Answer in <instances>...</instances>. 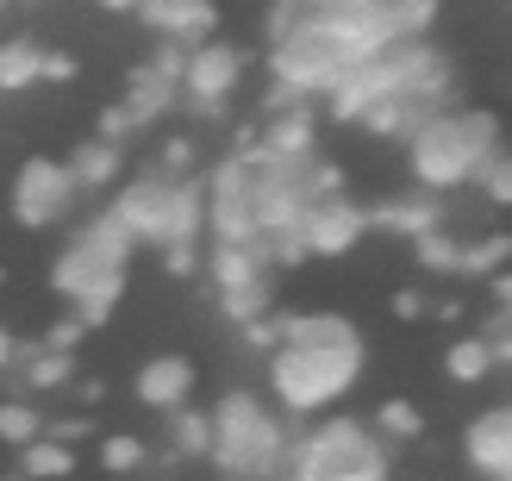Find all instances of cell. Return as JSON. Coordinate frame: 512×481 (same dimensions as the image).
Listing matches in <instances>:
<instances>
[{"label": "cell", "mask_w": 512, "mask_h": 481, "mask_svg": "<svg viewBox=\"0 0 512 481\" xmlns=\"http://www.w3.org/2000/svg\"><path fill=\"white\" fill-rule=\"evenodd\" d=\"M275 325H281V344L263 357L275 407L288 419H325L369 369L363 325H350L338 313H275Z\"/></svg>", "instance_id": "6da1fadb"}, {"label": "cell", "mask_w": 512, "mask_h": 481, "mask_svg": "<svg viewBox=\"0 0 512 481\" xmlns=\"http://www.w3.org/2000/svg\"><path fill=\"white\" fill-rule=\"evenodd\" d=\"M494 150H506V132H500L494 113L444 107L406 138V169H413V188L444 200L456 188H475V175H481V163H488Z\"/></svg>", "instance_id": "7a4b0ae2"}, {"label": "cell", "mask_w": 512, "mask_h": 481, "mask_svg": "<svg viewBox=\"0 0 512 481\" xmlns=\"http://www.w3.org/2000/svg\"><path fill=\"white\" fill-rule=\"evenodd\" d=\"M288 425H281V413L269 407L263 394H250V388H225L213 400V450H207V463L219 475H232V481H269L288 469Z\"/></svg>", "instance_id": "3957f363"}, {"label": "cell", "mask_w": 512, "mask_h": 481, "mask_svg": "<svg viewBox=\"0 0 512 481\" xmlns=\"http://www.w3.org/2000/svg\"><path fill=\"white\" fill-rule=\"evenodd\" d=\"M288 481H394V450L363 419L331 413L288 450Z\"/></svg>", "instance_id": "277c9868"}, {"label": "cell", "mask_w": 512, "mask_h": 481, "mask_svg": "<svg viewBox=\"0 0 512 481\" xmlns=\"http://www.w3.org/2000/svg\"><path fill=\"white\" fill-rule=\"evenodd\" d=\"M369 238V200H356L350 188L344 194H319L300 207V244L306 257H350L363 250Z\"/></svg>", "instance_id": "5b68a950"}, {"label": "cell", "mask_w": 512, "mask_h": 481, "mask_svg": "<svg viewBox=\"0 0 512 481\" xmlns=\"http://www.w3.org/2000/svg\"><path fill=\"white\" fill-rule=\"evenodd\" d=\"M13 219L25 225V232H50L57 219H69L75 207V182H69V169L63 157H25L19 175H13Z\"/></svg>", "instance_id": "8992f818"}, {"label": "cell", "mask_w": 512, "mask_h": 481, "mask_svg": "<svg viewBox=\"0 0 512 481\" xmlns=\"http://www.w3.org/2000/svg\"><path fill=\"white\" fill-rule=\"evenodd\" d=\"M207 188V238L213 244H256V213H250V169L238 157L213 163L200 175Z\"/></svg>", "instance_id": "52a82bcc"}, {"label": "cell", "mask_w": 512, "mask_h": 481, "mask_svg": "<svg viewBox=\"0 0 512 481\" xmlns=\"http://www.w3.org/2000/svg\"><path fill=\"white\" fill-rule=\"evenodd\" d=\"M244 82V50L232 38H207L188 50V69H182V94L194 113H225V100L238 94Z\"/></svg>", "instance_id": "ba28073f"}, {"label": "cell", "mask_w": 512, "mask_h": 481, "mask_svg": "<svg viewBox=\"0 0 512 481\" xmlns=\"http://www.w3.org/2000/svg\"><path fill=\"white\" fill-rule=\"evenodd\" d=\"M169 207H175V182L169 175H157V169H144V175H132V182H119V194H113V219L132 232V244L144 250V244H169Z\"/></svg>", "instance_id": "9c48e42d"}, {"label": "cell", "mask_w": 512, "mask_h": 481, "mask_svg": "<svg viewBox=\"0 0 512 481\" xmlns=\"http://www.w3.org/2000/svg\"><path fill=\"white\" fill-rule=\"evenodd\" d=\"M194 388H200V369H194V357H182V350H157V357L132 375L138 407L144 413H163V419H175L182 407H194Z\"/></svg>", "instance_id": "30bf717a"}, {"label": "cell", "mask_w": 512, "mask_h": 481, "mask_svg": "<svg viewBox=\"0 0 512 481\" xmlns=\"http://www.w3.org/2000/svg\"><path fill=\"white\" fill-rule=\"evenodd\" d=\"M319 150V119L313 107H288L256 132V163L250 169H306Z\"/></svg>", "instance_id": "8fae6325"}, {"label": "cell", "mask_w": 512, "mask_h": 481, "mask_svg": "<svg viewBox=\"0 0 512 481\" xmlns=\"http://www.w3.org/2000/svg\"><path fill=\"white\" fill-rule=\"evenodd\" d=\"M369 232H388V238H425V232H444V200L425 194V188H400V194H381L369 200Z\"/></svg>", "instance_id": "7c38bea8"}, {"label": "cell", "mask_w": 512, "mask_h": 481, "mask_svg": "<svg viewBox=\"0 0 512 481\" xmlns=\"http://www.w3.org/2000/svg\"><path fill=\"white\" fill-rule=\"evenodd\" d=\"M463 457H469L475 475H488V481L512 475V400H500V407H488V413H475V419H469V432H463Z\"/></svg>", "instance_id": "4fadbf2b"}, {"label": "cell", "mask_w": 512, "mask_h": 481, "mask_svg": "<svg viewBox=\"0 0 512 481\" xmlns=\"http://www.w3.org/2000/svg\"><path fill=\"white\" fill-rule=\"evenodd\" d=\"M138 19H144L163 44H182V50L207 44V38H213V25H219L213 0H144V13H138Z\"/></svg>", "instance_id": "5bb4252c"}, {"label": "cell", "mask_w": 512, "mask_h": 481, "mask_svg": "<svg viewBox=\"0 0 512 481\" xmlns=\"http://www.w3.org/2000/svg\"><path fill=\"white\" fill-rule=\"evenodd\" d=\"M200 269H207L213 294H238V288L269 282V257H263V244H207Z\"/></svg>", "instance_id": "9a60e30c"}, {"label": "cell", "mask_w": 512, "mask_h": 481, "mask_svg": "<svg viewBox=\"0 0 512 481\" xmlns=\"http://www.w3.org/2000/svg\"><path fill=\"white\" fill-rule=\"evenodd\" d=\"M50 288H57V294L69 300V307H75L82 294H100V288H125V269H107V263H100L94 250H88V244H69L63 257L50 263Z\"/></svg>", "instance_id": "2e32d148"}, {"label": "cell", "mask_w": 512, "mask_h": 481, "mask_svg": "<svg viewBox=\"0 0 512 481\" xmlns=\"http://www.w3.org/2000/svg\"><path fill=\"white\" fill-rule=\"evenodd\" d=\"M63 169H69V182H75V194H100V188H113L119 182V169H125V150L119 144H100V138H82L63 157Z\"/></svg>", "instance_id": "e0dca14e"}, {"label": "cell", "mask_w": 512, "mask_h": 481, "mask_svg": "<svg viewBox=\"0 0 512 481\" xmlns=\"http://www.w3.org/2000/svg\"><path fill=\"white\" fill-rule=\"evenodd\" d=\"M13 369L25 375L32 394H69V382H75V357H69V350H44L38 338H19Z\"/></svg>", "instance_id": "ac0fdd59"}, {"label": "cell", "mask_w": 512, "mask_h": 481, "mask_svg": "<svg viewBox=\"0 0 512 481\" xmlns=\"http://www.w3.org/2000/svg\"><path fill=\"white\" fill-rule=\"evenodd\" d=\"M375 7H381V25H388L394 44H419L431 25H438L444 0H375Z\"/></svg>", "instance_id": "d6986e66"}, {"label": "cell", "mask_w": 512, "mask_h": 481, "mask_svg": "<svg viewBox=\"0 0 512 481\" xmlns=\"http://www.w3.org/2000/svg\"><path fill=\"white\" fill-rule=\"evenodd\" d=\"M38 82H44V44L7 38V44H0V94H25Z\"/></svg>", "instance_id": "ffe728a7"}, {"label": "cell", "mask_w": 512, "mask_h": 481, "mask_svg": "<svg viewBox=\"0 0 512 481\" xmlns=\"http://www.w3.org/2000/svg\"><path fill=\"white\" fill-rule=\"evenodd\" d=\"M500 363H494V344L481 338V332H469V338H456L450 350H444V375L456 388H475V382H488Z\"/></svg>", "instance_id": "44dd1931"}, {"label": "cell", "mask_w": 512, "mask_h": 481, "mask_svg": "<svg viewBox=\"0 0 512 481\" xmlns=\"http://www.w3.org/2000/svg\"><path fill=\"white\" fill-rule=\"evenodd\" d=\"M75 244H88L107 269H132V250H138V244H132V232H125L113 213H94L82 232H75Z\"/></svg>", "instance_id": "7402d4cb"}, {"label": "cell", "mask_w": 512, "mask_h": 481, "mask_svg": "<svg viewBox=\"0 0 512 481\" xmlns=\"http://www.w3.org/2000/svg\"><path fill=\"white\" fill-rule=\"evenodd\" d=\"M75 463H82V457H75V450L69 444H57V438H38V444H25L19 450V481H63V475H75Z\"/></svg>", "instance_id": "603a6c76"}, {"label": "cell", "mask_w": 512, "mask_h": 481, "mask_svg": "<svg viewBox=\"0 0 512 481\" xmlns=\"http://www.w3.org/2000/svg\"><path fill=\"white\" fill-rule=\"evenodd\" d=\"M500 269H512V232H481L463 244V263L456 275H475V282H494Z\"/></svg>", "instance_id": "cb8c5ba5"}, {"label": "cell", "mask_w": 512, "mask_h": 481, "mask_svg": "<svg viewBox=\"0 0 512 481\" xmlns=\"http://www.w3.org/2000/svg\"><path fill=\"white\" fill-rule=\"evenodd\" d=\"M169 100H175V88H169V82H157L150 69H138V75H132V94H125L119 107H125V119H132V132H144L150 119H163Z\"/></svg>", "instance_id": "d4e9b609"}, {"label": "cell", "mask_w": 512, "mask_h": 481, "mask_svg": "<svg viewBox=\"0 0 512 481\" xmlns=\"http://www.w3.org/2000/svg\"><path fill=\"white\" fill-rule=\"evenodd\" d=\"M369 432L388 444V450H394V444H413V438H425V413L413 407V400H400V394H394V400H381V413H375Z\"/></svg>", "instance_id": "484cf974"}, {"label": "cell", "mask_w": 512, "mask_h": 481, "mask_svg": "<svg viewBox=\"0 0 512 481\" xmlns=\"http://www.w3.org/2000/svg\"><path fill=\"white\" fill-rule=\"evenodd\" d=\"M44 407L38 400H0V444L7 450H25V444H38L44 438Z\"/></svg>", "instance_id": "4316f807"}, {"label": "cell", "mask_w": 512, "mask_h": 481, "mask_svg": "<svg viewBox=\"0 0 512 481\" xmlns=\"http://www.w3.org/2000/svg\"><path fill=\"white\" fill-rule=\"evenodd\" d=\"M207 450H213V413L182 407L169 419V457H207Z\"/></svg>", "instance_id": "83f0119b"}, {"label": "cell", "mask_w": 512, "mask_h": 481, "mask_svg": "<svg viewBox=\"0 0 512 481\" xmlns=\"http://www.w3.org/2000/svg\"><path fill=\"white\" fill-rule=\"evenodd\" d=\"M150 463V444L138 432H107L100 438V469H113V475H138Z\"/></svg>", "instance_id": "f1b7e54d"}, {"label": "cell", "mask_w": 512, "mask_h": 481, "mask_svg": "<svg viewBox=\"0 0 512 481\" xmlns=\"http://www.w3.org/2000/svg\"><path fill=\"white\" fill-rule=\"evenodd\" d=\"M413 263H419L425 275H456V263H463V238L425 232V238H413Z\"/></svg>", "instance_id": "f546056e"}, {"label": "cell", "mask_w": 512, "mask_h": 481, "mask_svg": "<svg viewBox=\"0 0 512 481\" xmlns=\"http://www.w3.org/2000/svg\"><path fill=\"white\" fill-rule=\"evenodd\" d=\"M219 313L232 319V325H250V319L275 313V294H269V282H256V288H238V294H219Z\"/></svg>", "instance_id": "4dcf8cb0"}, {"label": "cell", "mask_w": 512, "mask_h": 481, "mask_svg": "<svg viewBox=\"0 0 512 481\" xmlns=\"http://www.w3.org/2000/svg\"><path fill=\"white\" fill-rule=\"evenodd\" d=\"M475 188H481V200H488V207H512V150H494V157L481 163Z\"/></svg>", "instance_id": "1f68e13d"}, {"label": "cell", "mask_w": 512, "mask_h": 481, "mask_svg": "<svg viewBox=\"0 0 512 481\" xmlns=\"http://www.w3.org/2000/svg\"><path fill=\"white\" fill-rule=\"evenodd\" d=\"M157 175H169V182H194V175H200V169H194V138H169Z\"/></svg>", "instance_id": "d6a6232c"}, {"label": "cell", "mask_w": 512, "mask_h": 481, "mask_svg": "<svg viewBox=\"0 0 512 481\" xmlns=\"http://www.w3.org/2000/svg\"><path fill=\"white\" fill-rule=\"evenodd\" d=\"M88 332H82V319H75V313H63V319H50V332L38 338L44 350H69V357H75V344H82Z\"/></svg>", "instance_id": "836d02e7"}, {"label": "cell", "mask_w": 512, "mask_h": 481, "mask_svg": "<svg viewBox=\"0 0 512 481\" xmlns=\"http://www.w3.org/2000/svg\"><path fill=\"white\" fill-rule=\"evenodd\" d=\"M238 332H244V350H256V357H269V350L281 344V325H275V313L250 319V325H238Z\"/></svg>", "instance_id": "e575fe53"}, {"label": "cell", "mask_w": 512, "mask_h": 481, "mask_svg": "<svg viewBox=\"0 0 512 481\" xmlns=\"http://www.w3.org/2000/svg\"><path fill=\"white\" fill-rule=\"evenodd\" d=\"M44 438H57V444L75 450L82 438H94V419H88V413H75V419H50V425H44Z\"/></svg>", "instance_id": "d590c367"}, {"label": "cell", "mask_w": 512, "mask_h": 481, "mask_svg": "<svg viewBox=\"0 0 512 481\" xmlns=\"http://www.w3.org/2000/svg\"><path fill=\"white\" fill-rule=\"evenodd\" d=\"M388 313H394V319H425V313H431V294H425V288H400V294L388 300Z\"/></svg>", "instance_id": "8d00e7d4"}, {"label": "cell", "mask_w": 512, "mask_h": 481, "mask_svg": "<svg viewBox=\"0 0 512 481\" xmlns=\"http://www.w3.org/2000/svg\"><path fill=\"white\" fill-rule=\"evenodd\" d=\"M163 269L169 275H200V244H163Z\"/></svg>", "instance_id": "74e56055"}, {"label": "cell", "mask_w": 512, "mask_h": 481, "mask_svg": "<svg viewBox=\"0 0 512 481\" xmlns=\"http://www.w3.org/2000/svg\"><path fill=\"white\" fill-rule=\"evenodd\" d=\"M481 338L494 344V363H512V313H494V325Z\"/></svg>", "instance_id": "f35d334b"}, {"label": "cell", "mask_w": 512, "mask_h": 481, "mask_svg": "<svg viewBox=\"0 0 512 481\" xmlns=\"http://www.w3.org/2000/svg\"><path fill=\"white\" fill-rule=\"evenodd\" d=\"M75 75H82V63L69 50H44V82H75Z\"/></svg>", "instance_id": "ab89813d"}, {"label": "cell", "mask_w": 512, "mask_h": 481, "mask_svg": "<svg viewBox=\"0 0 512 481\" xmlns=\"http://www.w3.org/2000/svg\"><path fill=\"white\" fill-rule=\"evenodd\" d=\"M69 394H75V407H100V400H107V382H94V375H75V382H69Z\"/></svg>", "instance_id": "60d3db41"}, {"label": "cell", "mask_w": 512, "mask_h": 481, "mask_svg": "<svg viewBox=\"0 0 512 481\" xmlns=\"http://www.w3.org/2000/svg\"><path fill=\"white\" fill-rule=\"evenodd\" d=\"M488 288H494V313H512V269H500Z\"/></svg>", "instance_id": "b9f144b4"}, {"label": "cell", "mask_w": 512, "mask_h": 481, "mask_svg": "<svg viewBox=\"0 0 512 481\" xmlns=\"http://www.w3.org/2000/svg\"><path fill=\"white\" fill-rule=\"evenodd\" d=\"M13 357H19V338H13V325H0V375L13 369Z\"/></svg>", "instance_id": "7bdbcfd3"}, {"label": "cell", "mask_w": 512, "mask_h": 481, "mask_svg": "<svg viewBox=\"0 0 512 481\" xmlns=\"http://www.w3.org/2000/svg\"><path fill=\"white\" fill-rule=\"evenodd\" d=\"M100 13H144V0H94Z\"/></svg>", "instance_id": "ee69618b"}, {"label": "cell", "mask_w": 512, "mask_h": 481, "mask_svg": "<svg viewBox=\"0 0 512 481\" xmlns=\"http://www.w3.org/2000/svg\"><path fill=\"white\" fill-rule=\"evenodd\" d=\"M0 481H19V475H0Z\"/></svg>", "instance_id": "f6af8a7d"}, {"label": "cell", "mask_w": 512, "mask_h": 481, "mask_svg": "<svg viewBox=\"0 0 512 481\" xmlns=\"http://www.w3.org/2000/svg\"><path fill=\"white\" fill-rule=\"evenodd\" d=\"M500 481H512V475H500Z\"/></svg>", "instance_id": "bcb514c9"}]
</instances>
